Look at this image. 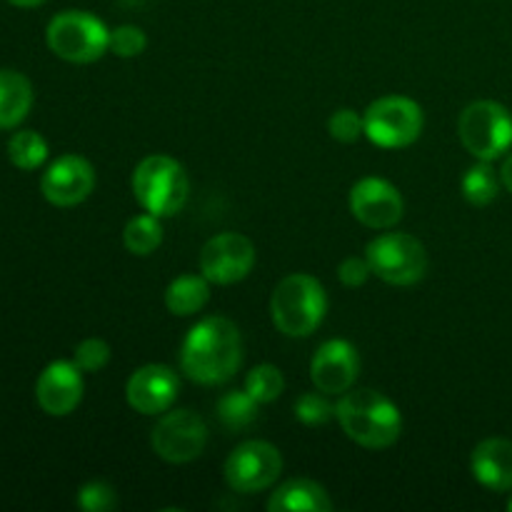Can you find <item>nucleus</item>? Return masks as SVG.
Instances as JSON below:
<instances>
[{
	"mask_svg": "<svg viewBox=\"0 0 512 512\" xmlns=\"http://www.w3.org/2000/svg\"><path fill=\"white\" fill-rule=\"evenodd\" d=\"M335 418L343 433L365 450L390 448L403 433V415L398 405L388 395L370 388H350L340 395L335 403Z\"/></svg>",
	"mask_w": 512,
	"mask_h": 512,
	"instance_id": "2",
	"label": "nucleus"
},
{
	"mask_svg": "<svg viewBox=\"0 0 512 512\" xmlns=\"http://www.w3.org/2000/svg\"><path fill=\"white\" fill-rule=\"evenodd\" d=\"M95 190V168L83 155H60L40 175V193L55 208H75Z\"/></svg>",
	"mask_w": 512,
	"mask_h": 512,
	"instance_id": "13",
	"label": "nucleus"
},
{
	"mask_svg": "<svg viewBox=\"0 0 512 512\" xmlns=\"http://www.w3.org/2000/svg\"><path fill=\"white\" fill-rule=\"evenodd\" d=\"M48 153V140L38 130H18L8 140L10 163L18 170H25V173L43 168L45 160H48Z\"/></svg>",
	"mask_w": 512,
	"mask_h": 512,
	"instance_id": "24",
	"label": "nucleus"
},
{
	"mask_svg": "<svg viewBox=\"0 0 512 512\" xmlns=\"http://www.w3.org/2000/svg\"><path fill=\"white\" fill-rule=\"evenodd\" d=\"M210 285L213 283H210L203 273L178 275V278L170 280V285L165 288V308H168L170 315H178V318L198 315L200 310L208 305Z\"/></svg>",
	"mask_w": 512,
	"mask_h": 512,
	"instance_id": "20",
	"label": "nucleus"
},
{
	"mask_svg": "<svg viewBox=\"0 0 512 512\" xmlns=\"http://www.w3.org/2000/svg\"><path fill=\"white\" fill-rule=\"evenodd\" d=\"M508 510L512 512V495H510V500H508Z\"/></svg>",
	"mask_w": 512,
	"mask_h": 512,
	"instance_id": "34",
	"label": "nucleus"
},
{
	"mask_svg": "<svg viewBox=\"0 0 512 512\" xmlns=\"http://www.w3.org/2000/svg\"><path fill=\"white\" fill-rule=\"evenodd\" d=\"M458 138L475 160L493 163L512 148V113L498 100H475L460 113Z\"/></svg>",
	"mask_w": 512,
	"mask_h": 512,
	"instance_id": "6",
	"label": "nucleus"
},
{
	"mask_svg": "<svg viewBox=\"0 0 512 512\" xmlns=\"http://www.w3.org/2000/svg\"><path fill=\"white\" fill-rule=\"evenodd\" d=\"M150 445H153V453L165 463H193L208 445V425L193 410H168L155 423Z\"/></svg>",
	"mask_w": 512,
	"mask_h": 512,
	"instance_id": "10",
	"label": "nucleus"
},
{
	"mask_svg": "<svg viewBox=\"0 0 512 512\" xmlns=\"http://www.w3.org/2000/svg\"><path fill=\"white\" fill-rule=\"evenodd\" d=\"M123 245L130 255L148 258L163 245V223L158 215L140 213L130 218L123 228Z\"/></svg>",
	"mask_w": 512,
	"mask_h": 512,
	"instance_id": "21",
	"label": "nucleus"
},
{
	"mask_svg": "<svg viewBox=\"0 0 512 512\" xmlns=\"http://www.w3.org/2000/svg\"><path fill=\"white\" fill-rule=\"evenodd\" d=\"M270 512H330L333 500L328 490L320 483L308 478L285 480L283 485L270 493L268 498Z\"/></svg>",
	"mask_w": 512,
	"mask_h": 512,
	"instance_id": "18",
	"label": "nucleus"
},
{
	"mask_svg": "<svg viewBox=\"0 0 512 512\" xmlns=\"http://www.w3.org/2000/svg\"><path fill=\"white\" fill-rule=\"evenodd\" d=\"M118 505V495H115L113 485L103 483V480H90L78 490V508L85 512H110Z\"/></svg>",
	"mask_w": 512,
	"mask_h": 512,
	"instance_id": "30",
	"label": "nucleus"
},
{
	"mask_svg": "<svg viewBox=\"0 0 512 512\" xmlns=\"http://www.w3.org/2000/svg\"><path fill=\"white\" fill-rule=\"evenodd\" d=\"M8 3L15 5V8H38L45 0H8Z\"/></svg>",
	"mask_w": 512,
	"mask_h": 512,
	"instance_id": "33",
	"label": "nucleus"
},
{
	"mask_svg": "<svg viewBox=\"0 0 512 512\" xmlns=\"http://www.w3.org/2000/svg\"><path fill=\"white\" fill-rule=\"evenodd\" d=\"M243 363V338L225 315L198 320L180 345V370L193 383L213 388L233 378Z\"/></svg>",
	"mask_w": 512,
	"mask_h": 512,
	"instance_id": "1",
	"label": "nucleus"
},
{
	"mask_svg": "<svg viewBox=\"0 0 512 512\" xmlns=\"http://www.w3.org/2000/svg\"><path fill=\"white\" fill-rule=\"evenodd\" d=\"M245 393L250 395L253 400H258L260 405L275 403L280 395L285 393V378L280 373V368L270 363H260L245 375Z\"/></svg>",
	"mask_w": 512,
	"mask_h": 512,
	"instance_id": "25",
	"label": "nucleus"
},
{
	"mask_svg": "<svg viewBox=\"0 0 512 512\" xmlns=\"http://www.w3.org/2000/svg\"><path fill=\"white\" fill-rule=\"evenodd\" d=\"M33 108V83L13 68H0V130H15Z\"/></svg>",
	"mask_w": 512,
	"mask_h": 512,
	"instance_id": "19",
	"label": "nucleus"
},
{
	"mask_svg": "<svg viewBox=\"0 0 512 512\" xmlns=\"http://www.w3.org/2000/svg\"><path fill=\"white\" fill-rule=\"evenodd\" d=\"M73 363L83 373H100L110 363V345L100 338H85L75 345Z\"/></svg>",
	"mask_w": 512,
	"mask_h": 512,
	"instance_id": "29",
	"label": "nucleus"
},
{
	"mask_svg": "<svg viewBox=\"0 0 512 512\" xmlns=\"http://www.w3.org/2000/svg\"><path fill=\"white\" fill-rule=\"evenodd\" d=\"M258 400L250 398L243 390H228L220 395L218 405H215V415H218L220 425L228 433H243L250 425L258 420Z\"/></svg>",
	"mask_w": 512,
	"mask_h": 512,
	"instance_id": "22",
	"label": "nucleus"
},
{
	"mask_svg": "<svg viewBox=\"0 0 512 512\" xmlns=\"http://www.w3.org/2000/svg\"><path fill=\"white\" fill-rule=\"evenodd\" d=\"M328 295L323 283L308 273H290L275 285L270 318L278 333L288 338H310L323 325Z\"/></svg>",
	"mask_w": 512,
	"mask_h": 512,
	"instance_id": "3",
	"label": "nucleus"
},
{
	"mask_svg": "<svg viewBox=\"0 0 512 512\" xmlns=\"http://www.w3.org/2000/svg\"><path fill=\"white\" fill-rule=\"evenodd\" d=\"M350 213L370 230H393L403 220L405 203L400 190L385 178H360L350 188Z\"/></svg>",
	"mask_w": 512,
	"mask_h": 512,
	"instance_id": "12",
	"label": "nucleus"
},
{
	"mask_svg": "<svg viewBox=\"0 0 512 512\" xmlns=\"http://www.w3.org/2000/svg\"><path fill=\"white\" fill-rule=\"evenodd\" d=\"M45 43L55 58L65 63L88 65L110 50V30L88 10H63L45 28Z\"/></svg>",
	"mask_w": 512,
	"mask_h": 512,
	"instance_id": "5",
	"label": "nucleus"
},
{
	"mask_svg": "<svg viewBox=\"0 0 512 512\" xmlns=\"http://www.w3.org/2000/svg\"><path fill=\"white\" fill-rule=\"evenodd\" d=\"M85 393L83 370L73 360H53L35 380L38 408L50 418H65L80 405Z\"/></svg>",
	"mask_w": 512,
	"mask_h": 512,
	"instance_id": "15",
	"label": "nucleus"
},
{
	"mask_svg": "<svg viewBox=\"0 0 512 512\" xmlns=\"http://www.w3.org/2000/svg\"><path fill=\"white\" fill-rule=\"evenodd\" d=\"M145 48H148V35L138 25H118L110 30V53L118 58H138L145 53Z\"/></svg>",
	"mask_w": 512,
	"mask_h": 512,
	"instance_id": "27",
	"label": "nucleus"
},
{
	"mask_svg": "<svg viewBox=\"0 0 512 512\" xmlns=\"http://www.w3.org/2000/svg\"><path fill=\"white\" fill-rule=\"evenodd\" d=\"M295 418L308 428H318V425L330 423L335 418V405L330 403L328 395L315 390V393H303L295 400Z\"/></svg>",
	"mask_w": 512,
	"mask_h": 512,
	"instance_id": "26",
	"label": "nucleus"
},
{
	"mask_svg": "<svg viewBox=\"0 0 512 512\" xmlns=\"http://www.w3.org/2000/svg\"><path fill=\"white\" fill-rule=\"evenodd\" d=\"M363 123L370 143L385 150H400L423 135L425 113L418 100L408 95H385L365 108Z\"/></svg>",
	"mask_w": 512,
	"mask_h": 512,
	"instance_id": "7",
	"label": "nucleus"
},
{
	"mask_svg": "<svg viewBox=\"0 0 512 512\" xmlns=\"http://www.w3.org/2000/svg\"><path fill=\"white\" fill-rule=\"evenodd\" d=\"M283 473V455L273 443L265 440H245L223 465L225 483L233 493L255 495L270 490Z\"/></svg>",
	"mask_w": 512,
	"mask_h": 512,
	"instance_id": "9",
	"label": "nucleus"
},
{
	"mask_svg": "<svg viewBox=\"0 0 512 512\" xmlns=\"http://www.w3.org/2000/svg\"><path fill=\"white\" fill-rule=\"evenodd\" d=\"M470 473L483 488L493 493L512 490V440L488 438L475 445L470 455Z\"/></svg>",
	"mask_w": 512,
	"mask_h": 512,
	"instance_id": "17",
	"label": "nucleus"
},
{
	"mask_svg": "<svg viewBox=\"0 0 512 512\" xmlns=\"http://www.w3.org/2000/svg\"><path fill=\"white\" fill-rule=\"evenodd\" d=\"M373 275L368 258H358V255H350L343 263L338 265V278L345 288H360V285L368 283V278Z\"/></svg>",
	"mask_w": 512,
	"mask_h": 512,
	"instance_id": "31",
	"label": "nucleus"
},
{
	"mask_svg": "<svg viewBox=\"0 0 512 512\" xmlns=\"http://www.w3.org/2000/svg\"><path fill=\"white\" fill-rule=\"evenodd\" d=\"M360 373V355L348 340H325L310 360V380L325 395H343L355 385Z\"/></svg>",
	"mask_w": 512,
	"mask_h": 512,
	"instance_id": "16",
	"label": "nucleus"
},
{
	"mask_svg": "<svg viewBox=\"0 0 512 512\" xmlns=\"http://www.w3.org/2000/svg\"><path fill=\"white\" fill-rule=\"evenodd\" d=\"M130 185L140 208L150 215H158L160 220L178 215L190 198V178L183 163L163 153H153L140 160Z\"/></svg>",
	"mask_w": 512,
	"mask_h": 512,
	"instance_id": "4",
	"label": "nucleus"
},
{
	"mask_svg": "<svg viewBox=\"0 0 512 512\" xmlns=\"http://www.w3.org/2000/svg\"><path fill=\"white\" fill-rule=\"evenodd\" d=\"M328 133L330 138L338 140V143H358L365 135L363 115H358V110L353 108H338L328 118Z\"/></svg>",
	"mask_w": 512,
	"mask_h": 512,
	"instance_id": "28",
	"label": "nucleus"
},
{
	"mask_svg": "<svg viewBox=\"0 0 512 512\" xmlns=\"http://www.w3.org/2000/svg\"><path fill=\"white\" fill-rule=\"evenodd\" d=\"M200 273L213 285H235L255 268V245L243 233H218L200 250Z\"/></svg>",
	"mask_w": 512,
	"mask_h": 512,
	"instance_id": "11",
	"label": "nucleus"
},
{
	"mask_svg": "<svg viewBox=\"0 0 512 512\" xmlns=\"http://www.w3.org/2000/svg\"><path fill=\"white\" fill-rule=\"evenodd\" d=\"M373 275L395 288L420 283L428 273V250L415 235L380 233L365 248Z\"/></svg>",
	"mask_w": 512,
	"mask_h": 512,
	"instance_id": "8",
	"label": "nucleus"
},
{
	"mask_svg": "<svg viewBox=\"0 0 512 512\" xmlns=\"http://www.w3.org/2000/svg\"><path fill=\"white\" fill-rule=\"evenodd\" d=\"M500 175L495 173L493 163L488 160H478L473 168L465 170L463 180H460V190H463V198L468 200L475 208H485V205L495 203L500 193Z\"/></svg>",
	"mask_w": 512,
	"mask_h": 512,
	"instance_id": "23",
	"label": "nucleus"
},
{
	"mask_svg": "<svg viewBox=\"0 0 512 512\" xmlns=\"http://www.w3.org/2000/svg\"><path fill=\"white\" fill-rule=\"evenodd\" d=\"M500 180H503V188L512 193V153L503 160V168H500Z\"/></svg>",
	"mask_w": 512,
	"mask_h": 512,
	"instance_id": "32",
	"label": "nucleus"
},
{
	"mask_svg": "<svg viewBox=\"0 0 512 512\" xmlns=\"http://www.w3.org/2000/svg\"><path fill=\"white\" fill-rule=\"evenodd\" d=\"M180 393V378L170 365L148 363L135 370L125 385V400L140 415H163Z\"/></svg>",
	"mask_w": 512,
	"mask_h": 512,
	"instance_id": "14",
	"label": "nucleus"
}]
</instances>
